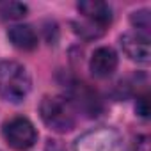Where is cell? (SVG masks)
I'll return each mask as SVG.
<instances>
[{"label":"cell","mask_w":151,"mask_h":151,"mask_svg":"<svg viewBox=\"0 0 151 151\" xmlns=\"http://www.w3.org/2000/svg\"><path fill=\"white\" fill-rule=\"evenodd\" d=\"M82 20L73 22V29L84 39H98L112 23V7L101 0H82L77 4Z\"/></svg>","instance_id":"6da1fadb"},{"label":"cell","mask_w":151,"mask_h":151,"mask_svg":"<svg viewBox=\"0 0 151 151\" xmlns=\"http://www.w3.org/2000/svg\"><path fill=\"white\" fill-rule=\"evenodd\" d=\"M32 87L27 68L16 60L0 62V96L11 103H22Z\"/></svg>","instance_id":"7a4b0ae2"},{"label":"cell","mask_w":151,"mask_h":151,"mask_svg":"<svg viewBox=\"0 0 151 151\" xmlns=\"http://www.w3.org/2000/svg\"><path fill=\"white\" fill-rule=\"evenodd\" d=\"M39 114L43 123L57 133H68L77 124L75 107L64 96H45L39 103Z\"/></svg>","instance_id":"3957f363"},{"label":"cell","mask_w":151,"mask_h":151,"mask_svg":"<svg viewBox=\"0 0 151 151\" xmlns=\"http://www.w3.org/2000/svg\"><path fill=\"white\" fill-rule=\"evenodd\" d=\"M73 151H123V137L110 126L93 128L77 139Z\"/></svg>","instance_id":"277c9868"},{"label":"cell","mask_w":151,"mask_h":151,"mask_svg":"<svg viewBox=\"0 0 151 151\" xmlns=\"http://www.w3.org/2000/svg\"><path fill=\"white\" fill-rule=\"evenodd\" d=\"M2 135H4V140L7 142V146L13 147L14 151L30 149L37 140L36 126L23 116H16V117L6 121L2 126Z\"/></svg>","instance_id":"5b68a950"},{"label":"cell","mask_w":151,"mask_h":151,"mask_svg":"<svg viewBox=\"0 0 151 151\" xmlns=\"http://www.w3.org/2000/svg\"><path fill=\"white\" fill-rule=\"evenodd\" d=\"M119 45L130 60L139 64L149 62V55H151L149 36H144L140 32H126L119 37Z\"/></svg>","instance_id":"8992f818"},{"label":"cell","mask_w":151,"mask_h":151,"mask_svg":"<svg viewBox=\"0 0 151 151\" xmlns=\"http://www.w3.org/2000/svg\"><path fill=\"white\" fill-rule=\"evenodd\" d=\"M117 64H119L117 53L110 46H100L94 50V53L91 57L89 69L96 78H109L117 69Z\"/></svg>","instance_id":"52a82bcc"},{"label":"cell","mask_w":151,"mask_h":151,"mask_svg":"<svg viewBox=\"0 0 151 151\" xmlns=\"http://www.w3.org/2000/svg\"><path fill=\"white\" fill-rule=\"evenodd\" d=\"M7 37L11 45L18 50L30 52L37 48V34L30 25H13L7 30Z\"/></svg>","instance_id":"ba28073f"},{"label":"cell","mask_w":151,"mask_h":151,"mask_svg":"<svg viewBox=\"0 0 151 151\" xmlns=\"http://www.w3.org/2000/svg\"><path fill=\"white\" fill-rule=\"evenodd\" d=\"M71 103H77L78 109L89 112L91 116H96L100 100L96 98V93H93L86 84H77V86H75V89H73V101Z\"/></svg>","instance_id":"9c48e42d"},{"label":"cell","mask_w":151,"mask_h":151,"mask_svg":"<svg viewBox=\"0 0 151 151\" xmlns=\"http://www.w3.org/2000/svg\"><path fill=\"white\" fill-rule=\"evenodd\" d=\"M27 13V6L18 2H9L0 6V20H18L23 18Z\"/></svg>","instance_id":"30bf717a"},{"label":"cell","mask_w":151,"mask_h":151,"mask_svg":"<svg viewBox=\"0 0 151 151\" xmlns=\"http://www.w3.org/2000/svg\"><path fill=\"white\" fill-rule=\"evenodd\" d=\"M130 22H132V25L137 29V32H140V34H144V36L149 34L151 20H149V11H147V9H140V11L132 13Z\"/></svg>","instance_id":"8fae6325"},{"label":"cell","mask_w":151,"mask_h":151,"mask_svg":"<svg viewBox=\"0 0 151 151\" xmlns=\"http://www.w3.org/2000/svg\"><path fill=\"white\" fill-rule=\"evenodd\" d=\"M135 112H137L142 119H147V117H149V101H147V94H142V96L137 98Z\"/></svg>","instance_id":"7c38bea8"}]
</instances>
